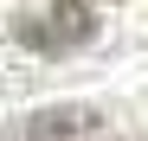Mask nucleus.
I'll list each match as a JSON object with an SVG mask.
<instances>
[{
	"label": "nucleus",
	"mask_w": 148,
	"mask_h": 141,
	"mask_svg": "<svg viewBox=\"0 0 148 141\" xmlns=\"http://www.w3.org/2000/svg\"><path fill=\"white\" fill-rule=\"evenodd\" d=\"M13 39L26 52H39V58H64V52L97 39V13L84 0H39V7H26L13 19Z\"/></svg>",
	"instance_id": "1"
},
{
	"label": "nucleus",
	"mask_w": 148,
	"mask_h": 141,
	"mask_svg": "<svg viewBox=\"0 0 148 141\" xmlns=\"http://www.w3.org/2000/svg\"><path fill=\"white\" fill-rule=\"evenodd\" d=\"M97 122V115L84 109V103H64V109H39V115H26L7 141H71V135H84Z\"/></svg>",
	"instance_id": "2"
}]
</instances>
